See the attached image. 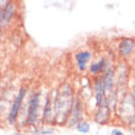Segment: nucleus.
Here are the masks:
<instances>
[{"label": "nucleus", "instance_id": "nucleus-1", "mask_svg": "<svg viewBox=\"0 0 135 135\" xmlns=\"http://www.w3.org/2000/svg\"><path fill=\"white\" fill-rule=\"evenodd\" d=\"M71 102H73V91L69 84L61 85L58 92H55V100L53 104L54 119L63 124L66 119L68 114L71 112Z\"/></svg>", "mask_w": 135, "mask_h": 135}, {"label": "nucleus", "instance_id": "nucleus-2", "mask_svg": "<svg viewBox=\"0 0 135 135\" xmlns=\"http://www.w3.org/2000/svg\"><path fill=\"white\" fill-rule=\"evenodd\" d=\"M25 92H26V89L25 87H21L20 91H18L17 96L16 98L14 100V103L10 108V113H9V122L11 124H14L16 122V118H17V114H18V110H20V107H21V102L23 100V96H25Z\"/></svg>", "mask_w": 135, "mask_h": 135}, {"label": "nucleus", "instance_id": "nucleus-3", "mask_svg": "<svg viewBox=\"0 0 135 135\" xmlns=\"http://www.w3.org/2000/svg\"><path fill=\"white\" fill-rule=\"evenodd\" d=\"M38 100H39V92H36L33 95L32 100L30 102L28 108V124L33 125L37 119V110H38Z\"/></svg>", "mask_w": 135, "mask_h": 135}, {"label": "nucleus", "instance_id": "nucleus-4", "mask_svg": "<svg viewBox=\"0 0 135 135\" xmlns=\"http://www.w3.org/2000/svg\"><path fill=\"white\" fill-rule=\"evenodd\" d=\"M134 49V41L130 38H125L123 39L119 44V52H120L122 55H129V54L133 52Z\"/></svg>", "mask_w": 135, "mask_h": 135}, {"label": "nucleus", "instance_id": "nucleus-5", "mask_svg": "<svg viewBox=\"0 0 135 135\" xmlns=\"http://www.w3.org/2000/svg\"><path fill=\"white\" fill-rule=\"evenodd\" d=\"M80 101L76 98L74 100V104H73V108H71V117H70V125L76 124L79 123V119H80V115H81V112H80Z\"/></svg>", "mask_w": 135, "mask_h": 135}, {"label": "nucleus", "instance_id": "nucleus-6", "mask_svg": "<svg viewBox=\"0 0 135 135\" xmlns=\"http://www.w3.org/2000/svg\"><path fill=\"white\" fill-rule=\"evenodd\" d=\"M90 57H91V54H90L89 52H80V53H78L75 55V58H76V64H78L79 69L81 71H84L86 69V63L89 61Z\"/></svg>", "mask_w": 135, "mask_h": 135}, {"label": "nucleus", "instance_id": "nucleus-7", "mask_svg": "<svg viewBox=\"0 0 135 135\" xmlns=\"http://www.w3.org/2000/svg\"><path fill=\"white\" fill-rule=\"evenodd\" d=\"M108 114H109V109H108V107L106 106H102L98 110V113L96 114V120L98 123H106L107 119H108Z\"/></svg>", "mask_w": 135, "mask_h": 135}, {"label": "nucleus", "instance_id": "nucleus-8", "mask_svg": "<svg viewBox=\"0 0 135 135\" xmlns=\"http://www.w3.org/2000/svg\"><path fill=\"white\" fill-rule=\"evenodd\" d=\"M12 15H14V5H12V4H9V5L5 7V10H3V16L0 18V22H3V23L9 22V20L12 17Z\"/></svg>", "mask_w": 135, "mask_h": 135}, {"label": "nucleus", "instance_id": "nucleus-9", "mask_svg": "<svg viewBox=\"0 0 135 135\" xmlns=\"http://www.w3.org/2000/svg\"><path fill=\"white\" fill-rule=\"evenodd\" d=\"M103 85H104V91H108V90L112 87L113 85V71L108 70L104 75V79H103Z\"/></svg>", "mask_w": 135, "mask_h": 135}, {"label": "nucleus", "instance_id": "nucleus-10", "mask_svg": "<svg viewBox=\"0 0 135 135\" xmlns=\"http://www.w3.org/2000/svg\"><path fill=\"white\" fill-rule=\"evenodd\" d=\"M103 66H104V59H101L98 63H95V64L91 65V68H90L91 74H98L103 69Z\"/></svg>", "mask_w": 135, "mask_h": 135}, {"label": "nucleus", "instance_id": "nucleus-11", "mask_svg": "<svg viewBox=\"0 0 135 135\" xmlns=\"http://www.w3.org/2000/svg\"><path fill=\"white\" fill-rule=\"evenodd\" d=\"M76 129H78V132L82 133V134H86V133L90 132V124L87 122H80L78 124V127H76Z\"/></svg>", "mask_w": 135, "mask_h": 135}, {"label": "nucleus", "instance_id": "nucleus-12", "mask_svg": "<svg viewBox=\"0 0 135 135\" xmlns=\"http://www.w3.org/2000/svg\"><path fill=\"white\" fill-rule=\"evenodd\" d=\"M37 135H46V134H53V129H47V130H42V132H39V130H37V132H35Z\"/></svg>", "mask_w": 135, "mask_h": 135}, {"label": "nucleus", "instance_id": "nucleus-13", "mask_svg": "<svg viewBox=\"0 0 135 135\" xmlns=\"http://www.w3.org/2000/svg\"><path fill=\"white\" fill-rule=\"evenodd\" d=\"M110 135H123V132H120V130H118V129H114V130H112Z\"/></svg>", "mask_w": 135, "mask_h": 135}, {"label": "nucleus", "instance_id": "nucleus-14", "mask_svg": "<svg viewBox=\"0 0 135 135\" xmlns=\"http://www.w3.org/2000/svg\"><path fill=\"white\" fill-rule=\"evenodd\" d=\"M132 97H133V101H134V103H135V82H134V90H133V95H132Z\"/></svg>", "mask_w": 135, "mask_h": 135}, {"label": "nucleus", "instance_id": "nucleus-15", "mask_svg": "<svg viewBox=\"0 0 135 135\" xmlns=\"http://www.w3.org/2000/svg\"><path fill=\"white\" fill-rule=\"evenodd\" d=\"M12 135H25V134H18V133L16 134V133H15V134H12Z\"/></svg>", "mask_w": 135, "mask_h": 135}]
</instances>
